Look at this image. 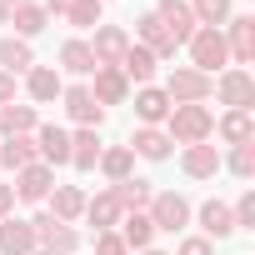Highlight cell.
Returning <instances> with one entry per match:
<instances>
[{"label":"cell","instance_id":"6da1fadb","mask_svg":"<svg viewBox=\"0 0 255 255\" xmlns=\"http://www.w3.org/2000/svg\"><path fill=\"white\" fill-rule=\"evenodd\" d=\"M160 130L170 135V145H205L215 135V115H210V105H170Z\"/></svg>","mask_w":255,"mask_h":255},{"label":"cell","instance_id":"7a4b0ae2","mask_svg":"<svg viewBox=\"0 0 255 255\" xmlns=\"http://www.w3.org/2000/svg\"><path fill=\"white\" fill-rule=\"evenodd\" d=\"M160 90L170 95V105H205L215 95V75H200L195 65H175Z\"/></svg>","mask_w":255,"mask_h":255},{"label":"cell","instance_id":"3957f363","mask_svg":"<svg viewBox=\"0 0 255 255\" xmlns=\"http://www.w3.org/2000/svg\"><path fill=\"white\" fill-rule=\"evenodd\" d=\"M185 50H190V65H195L200 75L230 70V50H225V35H220V30H210V25H200V30L185 40Z\"/></svg>","mask_w":255,"mask_h":255},{"label":"cell","instance_id":"277c9868","mask_svg":"<svg viewBox=\"0 0 255 255\" xmlns=\"http://www.w3.org/2000/svg\"><path fill=\"white\" fill-rule=\"evenodd\" d=\"M145 215H150V225H155V230H170V235H175V230H185V225H190V215H195V210H190V200H185L180 190H155V195H150V205H145Z\"/></svg>","mask_w":255,"mask_h":255},{"label":"cell","instance_id":"5b68a950","mask_svg":"<svg viewBox=\"0 0 255 255\" xmlns=\"http://www.w3.org/2000/svg\"><path fill=\"white\" fill-rule=\"evenodd\" d=\"M30 230H35V250H55V255H75L80 250V230L65 225V220H55L50 210H40L30 220Z\"/></svg>","mask_w":255,"mask_h":255},{"label":"cell","instance_id":"8992f818","mask_svg":"<svg viewBox=\"0 0 255 255\" xmlns=\"http://www.w3.org/2000/svg\"><path fill=\"white\" fill-rule=\"evenodd\" d=\"M220 35H225V50H230V65L235 70L255 65V15H230L220 25Z\"/></svg>","mask_w":255,"mask_h":255},{"label":"cell","instance_id":"52a82bcc","mask_svg":"<svg viewBox=\"0 0 255 255\" xmlns=\"http://www.w3.org/2000/svg\"><path fill=\"white\" fill-rule=\"evenodd\" d=\"M90 45V55H95V65H115L120 70V60H125V50H130V30L125 25H95V35L85 40Z\"/></svg>","mask_w":255,"mask_h":255},{"label":"cell","instance_id":"ba28073f","mask_svg":"<svg viewBox=\"0 0 255 255\" xmlns=\"http://www.w3.org/2000/svg\"><path fill=\"white\" fill-rule=\"evenodd\" d=\"M215 95H220V105H225V110H250V105H255V75L230 65V70H220Z\"/></svg>","mask_w":255,"mask_h":255},{"label":"cell","instance_id":"9c48e42d","mask_svg":"<svg viewBox=\"0 0 255 255\" xmlns=\"http://www.w3.org/2000/svg\"><path fill=\"white\" fill-rule=\"evenodd\" d=\"M60 105H65V115L80 125V130H100V120H105V110L95 105V95H90V85H65L60 90Z\"/></svg>","mask_w":255,"mask_h":255},{"label":"cell","instance_id":"30bf717a","mask_svg":"<svg viewBox=\"0 0 255 255\" xmlns=\"http://www.w3.org/2000/svg\"><path fill=\"white\" fill-rule=\"evenodd\" d=\"M35 155H40V165H70V130L65 125H35Z\"/></svg>","mask_w":255,"mask_h":255},{"label":"cell","instance_id":"8fae6325","mask_svg":"<svg viewBox=\"0 0 255 255\" xmlns=\"http://www.w3.org/2000/svg\"><path fill=\"white\" fill-rule=\"evenodd\" d=\"M90 95H95L100 110H105V105H125V100H130V80H125L115 65H95V75H90Z\"/></svg>","mask_w":255,"mask_h":255},{"label":"cell","instance_id":"7c38bea8","mask_svg":"<svg viewBox=\"0 0 255 255\" xmlns=\"http://www.w3.org/2000/svg\"><path fill=\"white\" fill-rule=\"evenodd\" d=\"M55 190V170L50 165H25V170H15V200H25V205H40L45 195Z\"/></svg>","mask_w":255,"mask_h":255},{"label":"cell","instance_id":"4fadbf2b","mask_svg":"<svg viewBox=\"0 0 255 255\" xmlns=\"http://www.w3.org/2000/svg\"><path fill=\"white\" fill-rule=\"evenodd\" d=\"M155 20L165 25V35L175 40V45H185L200 25H195V15H190V5H185V0H160V5H155Z\"/></svg>","mask_w":255,"mask_h":255},{"label":"cell","instance_id":"5bb4252c","mask_svg":"<svg viewBox=\"0 0 255 255\" xmlns=\"http://www.w3.org/2000/svg\"><path fill=\"white\" fill-rule=\"evenodd\" d=\"M60 90H65V75H60L55 65H30V70H25V95H30L35 105L60 100Z\"/></svg>","mask_w":255,"mask_h":255},{"label":"cell","instance_id":"9a60e30c","mask_svg":"<svg viewBox=\"0 0 255 255\" xmlns=\"http://www.w3.org/2000/svg\"><path fill=\"white\" fill-rule=\"evenodd\" d=\"M180 170L190 175V180H215L220 175V145H185L180 150Z\"/></svg>","mask_w":255,"mask_h":255},{"label":"cell","instance_id":"2e32d148","mask_svg":"<svg viewBox=\"0 0 255 255\" xmlns=\"http://www.w3.org/2000/svg\"><path fill=\"white\" fill-rule=\"evenodd\" d=\"M195 220H200V235H205L210 245L235 235V215H230V205H225V200H205V205L195 210Z\"/></svg>","mask_w":255,"mask_h":255},{"label":"cell","instance_id":"e0dca14e","mask_svg":"<svg viewBox=\"0 0 255 255\" xmlns=\"http://www.w3.org/2000/svg\"><path fill=\"white\" fill-rule=\"evenodd\" d=\"M135 35H140V45H145V50H150L155 60H175V50H180V45H175V40L165 35V25L155 20V10H145V15L135 20Z\"/></svg>","mask_w":255,"mask_h":255},{"label":"cell","instance_id":"ac0fdd59","mask_svg":"<svg viewBox=\"0 0 255 255\" xmlns=\"http://www.w3.org/2000/svg\"><path fill=\"white\" fill-rule=\"evenodd\" d=\"M115 235L125 240V250H150L155 225H150V215H145V210H125V215H120V225H115Z\"/></svg>","mask_w":255,"mask_h":255},{"label":"cell","instance_id":"d6986e66","mask_svg":"<svg viewBox=\"0 0 255 255\" xmlns=\"http://www.w3.org/2000/svg\"><path fill=\"white\" fill-rule=\"evenodd\" d=\"M45 205H50V215H55V220L75 225V220L85 215V190H80V185H55V190L45 195Z\"/></svg>","mask_w":255,"mask_h":255},{"label":"cell","instance_id":"ffe728a7","mask_svg":"<svg viewBox=\"0 0 255 255\" xmlns=\"http://www.w3.org/2000/svg\"><path fill=\"white\" fill-rule=\"evenodd\" d=\"M215 135H220L225 145H250V140H255V115H250V110H225V115L215 120Z\"/></svg>","mask_w":255,"mask_h":255},{"label":"cell","instance_id":"44dd1931","mask_svg":"<svg viewBox=\"0 0 255 255\" xmlns=\"http://www.w3.org/2000/svg\"><path fill=\"white\" fill-rule=\"evenodd\" d=\"M30 250H35V230H30V220L5 215V220H0V255H30Z\"/></svg>","mask_w":255,"mask_h":255},{"label":"cell","instance_id":"7402d4cb","mask_svg":"<svg viewBox=\"0 0 255 255\" xmlns=\"http://www.w3.org/2000/svg\"><path fill=\"white\" fill-rule=\"evenodd\" d=\"M155 65H160V60H155L145 45L130 40V50H125V60H120V75L130 80V85H155Z\"/></svg>","mask_w":255,"mask_h":255},{"label":"cell","instance_id":"603a6c76","mask_svg":"<svg viewBox=\"0 0 255 255\" xmlns=\"http://www.w3.org/2000/svg\"><path fill=\"white\" fill-rule=\"evenodd\" d=\"M130 155H140V160H170V135L160 130V125H140V130L130 135Z\"/></svg>","mask_w":255,"mask_h":255},{"label":"cell","instance_id":"cb8c5ba5","mask_svg":"<svg viewBox=\"0 0 255 255\" xmlns=\"http://www.w3.org/2000/svg\"><path fill=\"white\" fill-rule=\"evenodd\" d=\"M135 115H140V125H165L170 95H165L160 85H140V90H135Z\"/></svg>","mask_w":255,"mask_h":255},{"label":"cell","instance_id":"d4e9b609","mask_svg":"<svg viewBox=\"0 0 255 255\" xmlns=\"http://www.w3.org/2000/svg\"><path fill=\"white\" fill-rule=\"evenodd\" d=\"M120 215H125V205H120L110 190H100V195H85V220H90L95 230H115V225H120Z\"/></svg>","mask_w":255,"mask_h":255},{"label":"cell","instance_id":"484cf974","mask_svg":"<svg viewBox=\"0 0 255 255\" xmlns=\"http://www.w3.org/2000/svg\"><path fill=\"white\" fill-rule=\"evenodd\" d=\"M30 65H35L30 40H20V35H0V70H5V75H25Z\"/></svg>","mask_w":255,"mask_h":255},{"label":"cell","instance_id":"4316f807","mask_svg":"<svg viewBox=\"0 0 255 255\" xmlns=\"http://www.w3.org/2000/svg\"><path fill=\"white\" fill-rule=\"evenodd\" d=\"M35 125H40V110L35 105H0V135H35Z\"/></svg>","mask_w":255,"mask_h":255},{"label":"cell","instance_id":"83f0119b","mask_svg":"<svg viewBox=\"0 0 255 255\" xmlns=\"http://www.w3.org/2000/svg\"><path fill=\"white\" fill-rule=\"evenodd\" d=\"M60 75H95V55H90V45L80 40V35H70L65 45H60V65H55Z\"/></svg>","mask_w":255,"mask_h":255},{"label":"cell","instance_id":"f1b7e54d","mask_svg":"<svg viewBox=\"0 0 255 255\" xmlns=\"http://www.w3.org/2000/svg\"><path fill=\"white\" fill-rule=\"evenodd\" d=\"M35 135H5V145H0V170H25L35 165Z\"/></svg>","mask_w":255,"mask_h":255},{"label":"cell","instance_id":"f546056e","mask_svg":"<svg viewBox=\"0 0 255 255\" xmlns=\"http://www.w3.org/2000/svg\"><path fill=\"white\" fill-rule=\"evenodd\" d=\"M10 25H15L20 40H35V35L50 25V10L40 5V0H30V5H15V10H10Z\"/></svg>","mask_w":255,"mask_h":255},{"label":"cell","instance_id":"4dcf8cb0","mask_svg":"<svg viewBox=\"0 0 255 255\" xmlns=\"http://www.w3.org/2000/svg\"><path fill=\"white\" fill-rule=\"evenodd\" d=\"M100 130H70V165L75 170H95V160H100Z\"/></svg>","mask_w":255,"mask_h":255},{"label":"cell","instance_id":"1f68e13d","mask_svg":"<svg viewBox=\"0 0 255 255\" xmlns=\"http://www.w3.org/2000/svg\"><path fill=\"white\" fill-rule=\"evenodd\" d=\"M110 195H115L125 210H145V205H150V195H155V185H150V180H140V175H125V180H115V185H110Z\"/></svg>","mask_w":255,"mask_h":255},{"label":"cell","instance_id":"d6a6232c","mask_svg":"<svg viewBox=\"0 0 255 255\" xmlns=\"http://www.w3.org/2000/svg\"><path fill=\"white\" fill-rule=\"evenodd\" d=\"M95 170H105V180H110V185H115V180H125V175L135 170V155H130V145H110V150H100Z\"/></svg>","mask_w":255,"mask_h":255},{"label":"cell","instance_id":"836d02e7","mask_svg":"<svg viewBox=\"0 0 255 255\" xmlns=\"http://www.w3.org/2000/svg\"><path fill=\"white\" fill-rule=\"evenodd\" d=\"M190 15H195V25H210V30H220L235 10H230V0H190Z\"/></svg>","mask_w":255,"mask_h":255},{"label":"cell","instance_id":"e575fe53","mask_svg":"<svg viewBox=\"0 0 255 255\" xmlns=\"http://www.w3.org/2000/svg\"><path fill=\"white\" fill-rule=\"evenodd\" d=\"M220 170H230L235 180H250L255 175V140L250 145H230V155H220Z\"/></svg>","mask_w":255,"mask_h":255},{"label":"cell","instance_id":"d590c367","mask_svg":"<svg viewBox=\"0 0 255 255\" xmlns=\"http://www.w3.org/2000/svg\"><path fill=\"white\" fill-rule=\"evenodd\" d=\"M100 15H105L100 0H75V5L65 10V20H70L75 30H95V25H100Z\"/></svg>","mask_w":255,"mask_h":255},{"label":"cell","instance_id":"8d00e7d4","mask_svg":"<svg viewBox=\"0 0 255 255\" xmlns=\"http://www.w3.org/2000/svg\"><path fill=\"white\" fill-rule=\"evenodd\" d=\"M235 215V230H255V190H240V200L230 205Z\"/></svg>","mask_w":255,"mask_h":255},{"label":"cell","instance_id":"74e56055","mask_svg":"<svg viewBox=\"0 0 255 255\" xmlns=\"http://www.w3.org/2000/svg\"><path fill=\"white\" fill-rule=\"evenodd\" d=\"M95 255H130L115 230H95Z\"/></svg>","mask_w":255,"mask_h":255},{"label":"cell","instance_id":"f35d334b","mask_svg":"<svg viewBox=\"0 0 255 255\" xmlns=\"http://www.w3.org/2000/svg\"><path fill=\"white\" fill-rule=\"evenodd\" d=\"M175 255H215V245H210L205 235H185V240L175 245Z\"/></svg>","mask_w":255,"mask_h":255},{"label":"cell","instance_id":"ab89813d","mask_svg":"<svg viewBox=\"0 0 255 255\" xmlns=\"http://www.w3.org/2000/svg\"><path fill=\"white\" fill-rule=\"evenodd\" d=\"M5 215H15V185L0 180V220H5Z\"/></svg>","mask_w":255,"mask_h":255},{"label":"cell","instance_id":"60d3db41","mask_svg":"<svg viewBox=\"0 0 255 255\" xmlns=\"http://www.w3.org/2000/svg\"><path fill=\"white\" fill-rule=\"evenodd\" d=\"M10 100H15V75L0 70V105H10Z\"/></svg>","mask_w":255,"mask_h":255},{"label":"cell","instance_id":"b9f144b4","mask_svg":"<svg viewBox=\"0 0 255 255\" xmlns=\"http://www.w3.org/2000/svg\"><path fill=\"white\" fill-rule=\"evenodd\" d=\"M40 5H45V10H50V20H55V15H65V10L75 5V0H40Z\"/></svg>","mask_w":255,"mask_h":255},{"label":"cell","instance_id":"7bdbcfd3","mask_svg":"<svg viewBox=\"0 0 255 255\" xmlns=\"http://www.w3.org/2000/svg\"><path fill=\"white\" fill-rule=\"evenodd\" d=\"M0 25H10V10H5V0H0Z\"/></svg>","mask_w":255,"mask_h":255},{"label":"cell","instance_id":"ee69618b","mask_svg":"<svg viewBox=\"0 0 255 255\" xmlns=\"http://www.w3.org/2000/svg\"><path fill=\"white\" fill-rule=\"evenodd\" d=\"M15 5H30V0H5V10H15Z\"/></svg>","mask_w":255,"mask_h":255},{"label":"cell","instance_id":"f6af8a7d","mask_svg":"<svg viewBox=\"0 0 255 255\" xmlns=\"http://www.w3.org/2000/svg\"><path fill=\"white\" fill-rule=\"evenodd\" d=\"M135 255H165V250H155V245H150V250H135Z\"/></svg>","mask_w":255,"mask_h":255},{"label":"cell","instance_id":"bcb514c9","mask_svg":"<svg viewBox=\"0 0 255 255\" xmlns=\"http://www.w3.org/2000/svg\"><path fill=\"white\" fill-rule=\"evenodd\" d=\"M30 255H55V250H30Z\"/></svg>","mask_w":255,"mask_h":255},{"label":"cell","instance_id":"7dc6e473","mask_svg":"<svg viewBox=\"0 0 255 255\" xmlns=\"http://www.w3.org/2000/svg\"><path fill=\"white\" fill-rule=\"evenodd\" d=\"M100 5H105V0H100Z\"/></svg>","mask_w":255,"mask_h":255}]
</instances>
